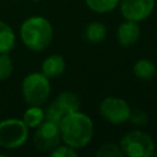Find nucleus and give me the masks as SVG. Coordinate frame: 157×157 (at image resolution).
<instances>
[{
  "label": "nucleus",
  "mask_w": 157,
  "mask_h": 157,
  "mask_svg": "<svg viewBox=\"0 0 157 157\" xmlns=\"http://www.w3.org/2000/svg\"><path fill=\"white\" fill-rule=\"evenodd\" d=\"M155 7V0H120V12L125 20L142 21L147 18Z\"/></svg>",
  "instance_id": "6e6552de"
},
{
  "label": "nucleus",
  "mask_w": 157,
  "mask_h": 157,
  "mask_svg": "<svg viewBox=\"0 0 157 157\" xmlns=\"http://www.w3.org/2000/svg\"><path fill=\"white\" fill-rule=\"evenodd\" d=\"M54 103L66 114L77 112L80 109V99L78 97L72 92H63L60 93L55 99Z\"/></svg>",
  "instance_id": "9b49d317"
},
{
  "label": "nucleus",
  "mask_w": 157,
  "mask_h": 157,
  "mask_svg": "<svg viewBox=\"0 0 157 157\" xmlns=\"http://www.w3.org/2000/svg\"><path fill=\"white\" fill-rule=\"evenodd\" d=\"M20 36L23 44L34 52H40L49 45L53 38V28L50 22L40 16L27 18L21 28Z\"/></svg>",
  "instance_id": "f03ea898"
},
{
  "label": "nucleus",
  "mask_w": 157,
  "mask_h": 157,
  "mask_svg": "<svg viewBox=\"0 0 157 157\" xmlns=\"http://www.w3.org/2000/svg\"><path fill=\"white\" fill-rule=\"evenodd\" d=\"M101 115L112 124H121L129 120L131 109L129 104L118 97H107L102 101L99 107Z\"/></svg>",
  "instance_id": "0eeeda50"
},
{
  "label": "nucleus",
  "mask_w": 157,
  "mask_h": 157,
  "mask_svg": "<svg viewBox=\"0 0 157 157\" xmlns=\"http://www.w3.org/2000/svg\"><path fill=\"white\" fill-rule=\"evenodd\" d=\"M140 37V28L137 22L135 21H130L126 20L125 22H123L117 32V38L118 42L124 45V47H130L132 44H135L137 42Z\"/></svg>",
  "instance_id": "1a4fd4ad"
},
{
  "label": "nucleus",
  "mask_w": 157,
  "mask_h": 157,
  "mask_svg": "<svg viewBox=\"0 0 157 157\" xmlns=\"http://www.w3.org/2000/svg\"><path fill=\"white\" fill-rule=\"evenodd\" d=\"M15 33L9 25L0 21V54H7L15 47Z\"/></svg>",
  "instance_id": "f8f14e48"
},
{
  "label": "nucleus",
  "mask_w": 157,
  "mask_h": 157,
  "mask_svg": "<svg viewBox=\"0 0 157 157\" xmlns=\"http://www.w3.org/2000/svg\"><path fill=\"white\" fill-rule=\"evenodd\" d=\"M28 137V128L20 119H6L0 123V147L15 150L22 146Z\"/></svg>",
  "instance_id": "39448f33"
},
{
  "label": "nucleus",
  "mask_w": 157,
  "mask_h": 157,
  "mask_svg": "<svg viewBox=\"0 0 157 157\" xmlns=\"http://www.w3.org/2000/svg\"><path fill=\"white\" fill-rule=\"evenodd\" d=\"M129 119L132 123H135V124H145L147 121V115L144 112H141V110H136V112L130 114Z\"/></svg>",
  "instance_id": "aec40b11"
},
{
  "label": "nucleus",
  "mask_w": 157,
  "mask_h": 157,
  "mask_svg": "<svg viewBox=\"0 0 157 157\" xmlns=\"http://www.w3.org/2000/svg\"><path fill=\"white\" fill-rule=\"evenodd\" d=\"M61 141V135L59 130V124L44 120L40 125L36 128L33 135V145L38 151L52 152L59 146Z\"/></svg>",
  "instance_id": "423d86ee"
},
{
  "label": "nucleus",
  "mask_w": 157,
  "mask_h": 157,
  "mask_svg": "<svg viewBox=\"0 0 157 157\" xmlns=\"http://www.w3.org/2000/svg\"><path fill=\"white\" fill-rule=\"evenodd\" d=\"M123 155L129 157H148L155 153V142L152 137L141 131L132 130L124 135L120 141Z\"/></svg>",
  "instance_id": "20e7f679"
},
{
  "label": "nucleus",
  "mask_w": 157,
  "mask_h": 157,
  "mask_svg": "<svg viewBox=\"0 0 157 157\" xmlns=\"http://www.w3.org/2000/svg\"><path fill=\"white\" fill-rule=\"evenodd\" d=\"M52 156L53 157H75L77 156V152L75 148H72L69 145H63V146H58L52 151Z\"/></svg>",
  "instance_id": "6ab92c4d"
},
{
  "label": "nucleus",
  "mask_w": 157,
  "mask_h": 157,
  "mask_svg": "<svg viewBox=\"0 0 157 157\" xmlns=\"http://www.w3.org/2000/svg\"><path fill=\"white\" fill-rule=\"evenodd\" d=\"M96 156L97 157H121L123 151L120 146L115 144H105V145H102L97 150Z\"/></svg>",
  "instance_id": "f3484780"
},
{
  "label": "nucleus",
  "mask_w": 157,
  "mask_h": 157,
  "mask_svg": "<svg viewBox=\"0 0 157 157\" xmlns=\"http://www.w3.org/2000/svg\"><path fill=\"white\" fill-rule=\"evenodd\" d=\"M107 36V28L101 22H91L85 29V37L91 43H99Z\"/></svg>",
  "instance_id": "2eb2a0df"
},
{
  "label": "nucleus",
  "mask_w": 157,
  "mask_h": 157,
  "mask_svg": "<svg viewBox=\"0 0 157 157\" xmlns=\"http://www.w3.org/2000/svg\"><path fill=\"white\" fill-rule=\"evenodd\" d=\"M156 72H157L156 65L148 59H140L134 65V74L140 80L147 81V80L152 78Z\"/></svg>",
  "instance_id": "ddd939ff"
},
{
  "label": "nucleus",
  "mask_w": 157,
  "mask_h": 157,
  "mask_svg": "<svg viewBox=\"0 0 157 157\" xmlns=\"http://www.w3.org/2000/svg\"><path fill=\"white\" fill-rule=\"evenodd\" d=\"M156 74H157V72H156Z\"/></svg>",
  "instance_id": "4be33fe9"
},
{
  "label": "nucleus",
  "mask_w": 157,
  "mask_h": 157,
  "mask_svg": "<svg viewBox=\"0 0 157 157\" xmlns=\"http://www.w3.org/2000/svg\"><path fill=\"white\" fill-rule=\"evenodd\" d=\"M155 155H156V156H157V153H155Z\"/></svg>",
  "instance_id": "412c9836"
},
{
  "label": "nucleus",
  "mask_w": 157,
  "mask_h": 157,
  "mask_svg": "<svg viewBox=\"0 0 157 157\" xmlns=\"http://www.w3.org/2000/svg\"><path fill=\"white\" fill-rule=\"evenodd\" d=\"M119 1L120 0H86V4L92 11L98 13H105L112 11L119 4Z\"/></svg>",
  "instance_id": "dca6fc26"
},
{
  "label": "nucleus",
  "mask_w": 157,
  "mask_h": 157,
  "mask_svg": "<svg viewBox=\"0 0 157 157\" xmlns=\"http://www.w3.org/2000/svg\"><path fill=\"white\" fill-rule=\"evenodd\" d=\"M22 120L28 129L29 128L34 129L44 121V109H42L40 105H31L25 112Z\"/></svg>",
  "instance_id": "4468645a"
},
{
  "label": "nucleus",
  "mask_w": 157,
  "mask_h": 157,
  "mask_svg": "<svg viewBox=\"0 0 157 157\" xmlns=\"http://www.w3.org/2000/svg\"><path fill=\"white\" fill-rule=\"evenodd\" d=\"M13 65L7 54H0V81L9 78L12 74Z\"/></svg>",
  "instance_id": "a211bd4d"
},
{
  "label": "nucleus",
  "mask_w": 157,
  "mask_h": 157,
  "mask_svg": "<svg viewBox=\"0 0 157 157\" xmlns=\"http://www.w3.org/2000/svg\"><path fill=\"white\" fill-rule=\"evenodd\" d=\"M65 70V61L60 55H50L42 64V72L48 77H58Z\"/></svg>",
  "instance_id": "9d476101"
},
{
  "label": "nucleus",
  "mask_w": 157,
  "mask_h": 157,
  "mask_svg": "<svg viewBox=\"0 0 157 157\" xmlns=\"http://www.w3.org/2000/svg\"><path fill=\"white\" fill-rule=\"evenodd\" d=\"M61 140L75 150L85 147L93 136V123L83 113L74 112L66 114L59 123Z\"/></svg>",
  "instance_id": "f257e3e1"
},
{
  "label": "nucleus",
  "mask_w": 157,
  "mask_h": 157,
  "mask_svg": "<svg viewBox=\"0 0 157 157\" xmlns=\"http://www.w3.org/2000/svg\"><path fill=\"white\" fill-rule=\"evenodd\" d=\"M49 78L43 72H33L25 77L22 82V94L29 105H42L49 97Z\"/></svg>",
  "instance_id": "7ed1b4c3"
}]
</instances>
